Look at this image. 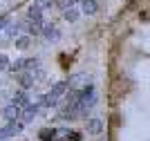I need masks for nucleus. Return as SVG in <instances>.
<instances>
[{"label": "nucleus", "instance_id": "9", "mask_svg": "<svg viewBox=\"0 0 150 141\" xmlns=\"http://www.w3.org/2000/svg\"><path fill=\"white\" fill-rule=\"evenodd\" d=\"M16 47L18 49H27L29 47V36H20L18 40H16Z\"/></svg>", "mask_w": 150, "mask_h": 141}, {"label": "nucleus", "instance_id": "14", "mask_svg": "<svg viewBox=\"0 0 150 141\" xmlns=\"http://www.w3.org/2000/svg\"><path fill=\"white\" fill-rule=\"evenodd\" d=\"M79 139H81V135H79V132H72V135H67L63 141H79Z\"/></svg>", "mask_w": 150, "mask_h": 141}, {"label": "nucleus", "instance_id": "15", "mask_svg": "<svg viewBox=\"0 0 150 141\" xmlns=\"http://www.w3.org/2000/svg\"><path fill=\"white\" fill-rule=\"evenodd\" d=\"M9 67V58L7 56H0V69H7Z\"/></svg>", "mask_w": 150, "mask_h": 141}, {"label": "nucleus", "instance_id": "13", "mask_svg": "<svg viewBox=\"0 0 150 141\" xmlns=\"http://www.w3.org/2000/svg\"><path fill=\"white\" fill-rule=\"evenodd\" d=\"M65 18L67 20H76L79 18V11H76V9H67V11H65Z\"/></svg>", "mask_w": 150, "mask_h": 141}, {"label": "nucleus", "instance_id": "4", "mask_svg": "<svg viewBox=\"0 0 150 141\" xmlns=\"http://www.w3.org/2000/svg\"><path fill=\"white\" fill-rule=\"evenodd\" d=\"M88 130L92 132V135H101V130H103V123H101L99 119H90V121H88Z\"/></svg>", "mask_w": 150, "mask_h": 141}, {"label": "nucleus", "instance_id": "3", "mask_svg": "<svg viewBox=\"0 0 150 141\" xmlns=\"http://www.w3.org/2000/svg\"><path fill=\"white\" fill-rule=\"evenodd\" d=\"M20 117V108L18 105H7L5 108V119H9V121H13V119H18Z\"/></svg>", "mask_w": 150, "mask_h": 141}, {"label": "nucleus", "instance_id": "7", "mask_svg": "<svg viewBox=\"0 0 150 141\" xmlns=\"http://www.w3.org/2000/svg\"><path fill=\"white\" fill-rule=\"evenodd\" d=\"M54 137H56V130H50V128L40 130V139H43V141H47V139H54Z\"/></svg>", "mask_w": 150, "mask_h": 141}, {"label": "nucleus", "instance_id": "8", "mask_svg": "<svg viewBox=\"0 0 150 141\" xmlns=\"http://www.w3.org/2000/svg\"><path fill=\"white\" fill-rule=\"evenodd\" d=\"M27 114H25V121H29V119H34L36 117V112H38V105H27Z\"/></svg>", "mask_w": 150, "mask_h": 141}, {"label": "nucleus", "instance_id": "2", "mask_svg": "<svg viewBox=\"0 0 150 141\" xmlns=\"http://www.w3.org/2000/svg\"><path fill=\"white\" fill-rule=\"evenodd\" d=\"M18 130H20V125L9 123V125H5V128H0V139H9V137H13Z\"/></svg>", "mask_w": 150, "mask_h": 141}, {"label": "nucleus", "instance_id": "12", "mask_svg": "<svg viewBox=\"0 0 150 141\" xmlns=\"http://www.w3.org/2000/svg\"><path fill=\"white\" fill-rule=\"evenodd\" d=\"M45 36H47V38H56L58 29H54V27H45Z\"/></svg>", "mask_w": 150, "mask_h": 141}, {"label": "nucleus", "instance_id": "11", "mask_svg": "<svg viewBox=\"0 0 150 141\" xmlns=\"http://www.w3.org/2000/svg\"><path fill=\"white\" fill-rule=\"evenodd\" d=\"M20 83H23V87H29V85H34V79H31V74H23Z\"/></svg>", "mask_w": 150, "mask_h": 141}, {"label": "nucleus", "instance_id": "1", "mask_svg": "<svg viewBox=\"0 0 150 141\" xmlns=\"http://www.w3.org/2000/svg\"><path fill=\"white\" fill-rule=\"evenodd\" d=\"M67 87H69V81H61V83H56V85H54V87L50 90V92H47V94L43 96V101H40V103H43V105H47V108H50V105H54V103L58 101V96H61V94L65 92Z\"/></svg>", "mask_w": 150, "mask_h": 141}, {"label": "nucleus", "instance_id": "10", "mask_svg": "<svg viewBox=\"0 0 150 141\" xmlns=\"http://www.w3.org/2000/svg\"><path fill=\"white\" fill-rule=\"evenodd\" d=\"M29 18L40 23V7H31V9H29Z\"/></svg>", "mask_w": 150, "mask_h": 141}, {"label": "nucleus", "instance_id": "6", "mask_svg": "<svg viewBox=\"0 0 150 141\" xmlns=\"http://www.w3.org/2000/svg\"><path fill=\"white\" fill-rule=\"evenodd\" d=\"M27 103V96H25V92H18V94H13V105H25Z\"/></svg>", "mask_w": 150, "mask_h": 141}, {"label": "nucleus", "instance_id": "5", "mask_svg": "<svg viewBox=\"0 0 150 141\" xmlns=\"http://www.w3.org/2000/svg\"><path fill=\"white\" fill-rule=\"evenodd\" d=\"M96 9H99V2H96V0H85V2H83V11L85 13H94Z\"/></svg>", "mask_w": 150, "mask_h": 141}]
</instances>
